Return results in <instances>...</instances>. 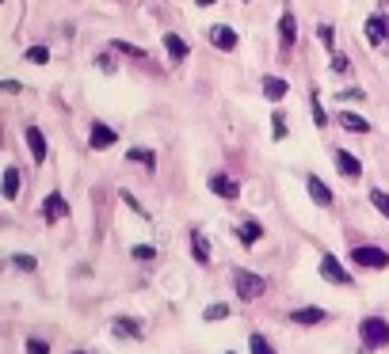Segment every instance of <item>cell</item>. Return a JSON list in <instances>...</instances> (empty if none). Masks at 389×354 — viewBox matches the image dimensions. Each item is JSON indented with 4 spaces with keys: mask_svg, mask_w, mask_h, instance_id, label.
I'll return each mask as SVG.
<instances>
[{
    "mask_svg": "<svg viewBox=\"0 0 389 354\" xmlns=\"http://www.w3.org/2000/svg\"><path fill=\"white\" fill-rule=\"evenodd\" d=\"M332 160H336V168L344 172V179H359V175H363V164L347 149H336V152H332Z\"/></svg>",
    "mask_w": 389,
    "mask_h": 354,
    "instance_id": "obj_12",
    "label": "cell"
},
{
    "mask_svg": "<svg viewBox=\"0 0 389 354\" xmlns=\"http://www.w3.org/2000/svg\"><path fill=\"white\" fill-rule=\"evenodd\" d=\"M210 191H214L218 198H241V183L233 179V175H225V172H218V175H210Z\"/></svg>",
    "mask_w": 389,
    "mask_h": 354,
    "instance_id": "obj_7",
    "label": "cell"
},
{
    "mask_svg": "<svg viewBox=\"0 0 389 354\" xmlns=\"http://www.w3.org/2000/svg\"><path fill=\"white\" fill-rule=\"evenodd\" d=\"M43 217L46 221H61V217H69V202H65V195H58V191H54V195H46V202H43Z\"/></svg>",
    "mask_w": 389,
    "mask_h": 354,
    "instance_id": "obj_9",
    "label": "cell"
},
{
    "mask_svg": "<svg viewBox=\"0 0 389 354\" xmlns=\"http://www.w3.org/2000/svg\"><path fill=\"white\" fill-rule=\"evenodd\" d=\"M225 316H229L225 305H210V309H202V320H225Z\"/></svg>",
    "mask_w": 389,
    "mask_h": 354,
    "instance_id": "obj_30",
    "label": "cell"
},
{
    "mask_svg": "<svg viewBox=\"0 0 389 354\" xmlns=\"http://www.w3.org/2000/svg\"><path fill=\"white\" fill-rule=\"evenodd\" d=\"M336 122L344 126V130H351V134H370V122L363 115H355V111H340Z\"/></svg>",
    "mask_w": 389,
    "mask_h": 354,
    "instance_id": "obj_15",
    "label": "cell"
},
{
    "mask_svg": "<svg viewBox=\"0 0 389 354\" xmlns=\"http://www.w3.org/2000/svg\"><path fill=\"white\" fill-rule=\"evenodd\" d=\"M317 35H321V42L328 46V54L336 50V35H332V27H328V23H321V27H317Z\"/></svg>",
    "mask_w": 389,
    "mask_h": 354,
    "instance_id": "obj_31",
    "label": "cell"
},
{
    "mask_svg": "<svg viewBox=\"0 0 389 354\" xmlns=\"http://www.w3.org/2000/svg\"><path fill=\"white\" fill-rule=\"evenodd\" d=\"M15 195H20V172H15V168H8V172H4V198L12 202Z\"/></svg>",
    "mask_w": 389,
    "mask_h": 354,
    "instance_id": "obj_22",
    "label": "cell"
},
{
    "mask_svg": "<svg viewBox=\"0 0 389 354\" xmlns=\"http://www.w3.org/2000/svg\"><path fill=\"white\" fill-rule=\"evenodd\" d=\"M27 354H50V347H46L43 339H31V343H27Z\"/></svg>",
    "mask_w": 389,
    "mask_h": 354,
    "instance_id": "obj_34",
    "label": "cell"
},
{
    "mask_svg": "<svg viewBox=\"0 0 389 354\" xmlns=\"http://www.w3.org/2000/svg\"><path fill=\"white\" fill-rule=\"evenodd\" d=\"M237 236H241V244H256V240L259 236H264V225H259V221H241V229H237Z\"/></svg>",
    "mask_w": 389,
    "mask_h": 354,
    "instance_id": "obj_19",
    "label": "cell"
},
{
    "mask_svg": "<svg viewBox=\"0 0 389 354\" xmlns=\"http://www.w3.org/2000/svg\"><path fill=\"white\" fill-rule=\"evenodd\" d=\"M294 38H298V19H294V12H282L279 15V42H282V50H290Z\"/></svg>",
    "mask_w": 389,
    "mask_h": 354,
    "instance_id": "obj_14",
    "label": "cell"
},
{
    "mask_svg": "<svg viewBox=\"0 0 389 354\" xmlns=\"http://www.w3.org/2000/svg\"><path fill=\"white\" fill-rule=\"evenodd\" d=\"M12 267H20V271H35V267H38V259H35V255H12Z\"/></svg>",
    "mask_w": 389,
    "mask_h": 354,
    "instance_id": "obj_29",
    "label": "cell"
},
{
    "mask_svg": "<svg viewBox=\"0 0 389 354\" xmlns=\"http://www.w3.org/2000/svg\"><path fill=\"white\" fill-rule=\"evenodd\" d=\"M130 255H134L137 263H153V259H157V248H153V244H134V252H130Z\"/></svg>",
    "mask_w": 389,
    "mask_h": 354,
    "instance_id": "obj_24",
    "label": "cell"
},
{
    "mask_svg": "<svg viewBox=\"0 0 389 354\" xmlns=\"http://www.w3.org/2000/svg\"><path fill=\"white\" fill-rule=\"evenodd\" d=\"M321 278L324 282H336V286H351V275L344 271V263H340L336 255H324L321 259Z\"/></svg>",
    "mask_w": 389,
    "mask_h": 354,
    "instance_id": "obj_5",
    "label": "cell"
},
{
    "mask_svg": "<svg viewBox=\"0 0 389 354\" xmlns=\"http://www.w3.org/2000/svg\"><path fill=\"white\" fill-rule=\"evenodd\" d=\"M370 202H374V210L378 214H382V217H389V195H386V191H370Z\"/></svg>",
    "mask_w": 389,
    "mask_h": 354,
    "instance_id": "obj_26",
    "label": "cell"
},
{
    "mask_svg": "<svg viewBox=\"0 0 389 354\" xmlns=\"http://www.w3.org/2000/svg\"><path fill=\"white\" fill-rule=\"evenodd\" d=\"M165 50H168V58H172V61H183L191 54V46L183 42L180 35H165Z\"/></svg>",
    "mask_w": 389,
    "mask_h": 354,
    "instance_id": "obj_17",
    "label": "cell"
},
{
    "mask_svg": "<svg viewBox=\"0 0 389 354\" xmlns=\"http://www.w3.org/2000/svg\"><path fill=\"white\" fill-rule=\"evenodd\" d=\"M126 156L134 160V164H145L149 172L157 168V152H153V149H145V145H137V149H126Z\"/></svg>",
    "mask_w": 389,
    "mask_h": 354,
    "instance_id": "obj_20",
    "label": "cell"
},
{
    "mask_svg": "<svg viewBox=\"0 0 389 354\" xmlns=\"http://www.w3.org/2000/svg\"><path fill=\"white\" fill-rule=\"evenodd\" d=\"M111 332L119 335V339H142V324H137V320H130V316H115L111 320Z\"/></svg>",
    "mask_w": 389,
    "mask_h": 354,
    "instance_id": "obj_13",
    "label": "cell"
},
{
    "mask_svg": "<svg viewBox=\"0 0 389 354\" xmlns=\"http://www.w3.org/2000/svg\"><path fill=\"white\" fill-rule=\"evenodd\" d=\"M123 198H126V206H130V210H137V214H142V217H149V214H145V210H142V202H137V198H134V195H130V191H123Z\"/></svg>",
    "mask_w": 389,
    "mask_h": 354,
    "instance_id": "obj_35",
    "label": "cell"
},
{
    "mask_svg": "<svg viewBox=\"0 0 389 354\" xmlns=\"http://www.w3.org/2000/svg\"><path fill=\"white\" fill-rule=\"evenodd\" d=\"M290 320H294L298 328H317V324H324V320H328V312H324V309H313V305H305V309H294V312H290Z\"/></svg>",
    "mask_w": 389,
    "mask_h": 354,
    "instance_id": "obj_11",
    "label": "cell"
},
{
    "mask_svg": "<svg viewBox=\"0 0 389 354\" xmlns=\"http://www.w3.org/2000/svg\"><path fill=\"white\" fill-rule=\"evenodd\" d=\"M287 92H290V84H287L282 77H264V95H267V99H275V103H279Z\"/></svg>",
    "mask_w": 389,
    "mask_h": 354,
    "instance_id": "obj_18",
    "label": "cell"
},
{
    "mask_svg": "<svg viewBox=\"0 0 389 354\" xmlns=\"http://www.w3.org/2000/svg\"><path fill=\"white\" fill-rule=\"evenodd\" d=\"M191 252H194V263H202V267L210 263V248H206V236H202V232H191Z\"/></svg>",
    "mask_w": 389,
    "mask_h": 354,
    "instance_id": "obj_21",
    "label": "cell"
},
{
    "mask_svg": "<svg viewBox=\"0 0 389 354\" xmlns=\"http://www.w3.org/2000/svg\"><path fill=\"white\" fill-rule=\"evenodd\" d=\"M210 42L218 46V50H237V31L233 27H225V23H214V27H210Z\"/></svg>",
    "mask_w": 389,
    "mask_h": 354,
    "instance_id": "obj_10",
    "label": "cell"
},
{
    "mask_svg": "<svg viewBox=\"0 0 389 354\" xmlns=\"http://www.w3.org/2000/svg\"><path fill=\"white\" fill-rule=\"evenodd\" d=\"M229 354H233V351H229Z\"/></svg>",
    "mask_w": 389,
    "mask_h": 354,
    "instance_id": "obj_38",
    "label": "cell"
},
{
    "mask_svg": "<svg viewBox=\"0 0 389 354\" xmlns=\"http://www.w3.org/2000/svg\"><path fill=\"white\" fill-rule=\"evenodd\" d=\"M367 42L378 46V50L389 46V19L386 15H367Z\"/></svg>",
    "mask_w": 389,
    "mask_h": 354,
    "instance_id": "obj_4",
    "label": "cell"
},
{
    "mask_svg": "<svg viewBox=\"0 0 389 354\" xmlns=\"http://www.w3.org/2000/svg\"><path fill=\"white\" fill-rule=\"evenodd\" d=\"M248 347H252V354H275V347H271V343H267L259 332H252V335H248Z\"/></svg>",
    "mask_w": 389,
    "mask_h": 354,
    "instance_id": "obj_25",
    "label": "cell"
},
{
    "mask_svg": "<svg viewBox=\"0 0 389 354\" xmlns=\"http://www.w3.org/2000/svg\"><path fill=\"white\" fill-rule=\"evenodd\" d=\"M77 354H80V351H77Z\"/></svg>",
    "mask_w": 389,
    "mask_h": 354,
    "instance_id": "obj_37",
    "label": "cell"
},
{
    "mask_svg": "<svg viewBox=\"0 0 389 354\" xmlns=\"http://www.w3.org/2000/svg\"><path fill=\"white\" fill-rule=\"evenodd\" d=\"M194 4H199V8H210V4H214V0H194Z\"/></svg>",
    "mask_w": 389,
    "mask_h": 354,
    "instance_id": "obj_36",
    "label": "cell"
},
{
    "mask_svg": "<svg viewBox=\"0 0 389 354\" xmlns=\"http://www.w3.org/2000/svg\"><path fill=\"white\" fill-rule=\"evenodd\" d=\"M233 289H237L241 301H256V297L267 293V278L252 275V271H237V275H233Z\"/></svg>",
    "mask_w": 389,
    "mask_h": 354,
    "instance_id": "obj_2",
    "label": "cell"
},
{
    "mask_svg": "<svg viewBox=\"0 0 389 354\" xmlns=\"http://www.w3.org/2000/svg\"><path fill=\"white\" fill-rule=\"evenodd\" d=\"M305 191H310V198L321 206V210H328V206L336 202V198H332V191L321 183V175H305Z\"/></svg>",
    "mask_w": 389,
    "mask_h": 354,
    "instance_id": "obj_8",
    "label": "cell"
},
{
    "mask_svg": "<svg viewBox=\"0 0 389 354\" xmlns=\"http://www.w3.org/2000/svg\"><path fill=\"white\" fill-rule=\"evenodd\" d=\"M111 50H115V54H126V58H145L142 46H130V42H123V38H115V42H111Z\"/></svg>",
    "mask_w": 389,
    "mask_h": 354,
    "instance_id": "obj_23",
    "label": "cell"
},
{
    "mask_svg": "<svg viewBox=\"0 0 389 354\" xmlns=\"http://www.w3.org/2000/svg\"><path fill=\"white\" fill-rule=\"evenodd\" d=\"M23 138H27V145H31V156L43 164V160H46V138H43V130H38V126H27Z\"/></svg>",
    "mask_w": 389,
    "mask_h": 354,
    "instance_id": "obj_16",
    "label": "cell"
},
{
    "mask_svg": "<svg viewBox=\"0 0 389 354\" xmlns=\"http://www.w3.org/2000/svg\"><path fill=\"white\" fill-rule=\"evenodd\" d=\"M115 141H119V134L111 130L107 122H100V118H96V122H92V130H88V145H92V149L100 152V149H111Z\"/></svg>",
    "mask_w": 389,
    "mask_h": 354,
    "instance_id": "obj_6",
    "label": "cell"
},
{
    "mask_svg": "<svg viewBox=\"0 0 389 354\" xmlns=\"http://www.w3.org/2000/svg\"><path fill=\"white\" fill-rule=\"evenodd\" d=\"M351 259L359 263V267H370V271H386L389 267V252H382V248H355Z\"/></svg>",
    "mask_w": 389,
    "mask_h": 354,
    "instance_id": "obj_3",
    "label": "cell"
},
{
    "mask_svg": "<svg viewBox=\"0 0 389 354\" xmlns=\"http://www.w3.org/2000/svg\"><path fill=\"white\" fill-rule=\"evenodd\" d=\"M359 335H363V347H367V351L389 347V320L386 316H367L359 324Z\"/></svg>",
    "mask_w": 389,
    "mask_h": 354,
    "instance_id": "obj_1",
    "label": "cell"
},
{
    "mask_svg": "<svg viewBox=\"0 0 389 354\" xmlns=\"http://www.w3.org/2000/svg\"><path fill=\"white\" fill-rule=\"evenodd\" d=\"M332 72H347V58L336 54V50H332Z\"/></svg>",
    "mask_w": 389,
    "mask_h": 354,
    "instance_id": "obj_33",
    "label": "cell"
},
{
    "mask_svg": "<svg viewBox=\"0 0 389 354\" xmlns=\"http://www.w3.org/2000/svg\"><path fill=\"white\" fill-rule=\"evenodd\" d=\"M27 61H35V65H46V61H50V50H46V46H31V50H27Z\"/></svg>",
    "mask_w": 389,
    "mask_h": 354,
    "instance_id": "obj_28",
    "label": "cell"
},
{
    "mask_svg": "<svg viewBox=\"0 0 389 354\" xmlns=\"http://www.w3.org/2000/svg\"><path fill=\"white\" fill-rule=\"evenodd\" d=\"M310 107H313V122H317V130H324V126H328V115H324V107H321L317 95L310 99Z\"/></svg>",
    "mask_w": 389,
    "mask_h": 354,
    "instance_id": "obj_27",
    "label": "cell"
},
{
    "mask_svg": "<svg viewBox=\"0 0 389 354\" xmlns=\"http://www.w3.org/2000/svg\"><path fill=\"white\" fill-rule=\"evenodd\" d=\"M282 118H287V115H275V118H271V134H275V141L287 138V122H282Z\"/></svg>",
    "mask_w": 389,
    "mask_h": 354,
    "instance_id": "obj_32",
    "label": "cell"
}]
</instances>
